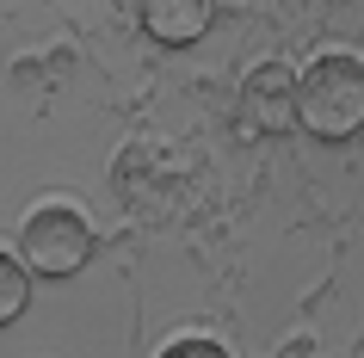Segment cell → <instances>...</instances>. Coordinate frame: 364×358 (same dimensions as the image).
Here are the masks:
<instances>
[{"instance_id":"cell-1","label":"cell","mask_w":364,"mask_h":358,"mask_svg":"<svg viewBox=\"0 0 364 358\" xmlns=\"http://www.w3.org/2000/svg\"><path fill=\"white\" fill-rule=\"evenodd\" d=\"M296 124L321 142H352L364 130V62L327 50L296 75Z\"/></svg>"},{"instance_id":"cell-2","label":"cell","mask_w":364,"mask_h":358,"mask_svg":"<svg viewBox=\"0 0 364 358\" xmlns=\"http://www.w3.org/2000/svg\"><path fill=\"white\" fill-rule=\"evenodd\" d=\"M93 223L68 204H38L19 228V260L31 278H75L93 260Z\"/></svg>"},{"instance_id":"cell-3","label":"cell","mask_w":364,"mask_h":358,"mask_svg":"<svg viewBox=\"0 0 364 358\" xmlns=\"http://www.w3.org/2000/svg\"><path fill=\"white\" fill-rule=\"evenodd\" d=\"M241 117L259 136H278V130L296 124V75H290L284 62H266V68L247 75V87H241Z\"/></svg>"},{"instance_id":"cell-4","label":"cell","mask_w":364,"mask_h":358,"mask_svg":"<svg viewBox=\"0 0 364 358\" xmlns=\"http://www.w3.org/2000/svg\"><path fill=\"white\" fill-rule=\"evenodd\" d=\"M210 19H216L210 0H149L142 6V31L154 43H198L210 31Z\"/></svg>"},{"instance_id":"cell-5","label":"cell","mask_w":364,"mask_h":358,"mask_svg":"<svg viewBox=\"0 0 364 358\" xmlns=\"http://www.w3.org/2000/svg\"><path fill=\"white\" fill-rule=\"evenodd\" d=\"M25 302H31V272H25V260L0 253V327H13L25 315Z\"/></svg>"},{"instance_id":"cell-6","label":"cell","mask_w":364,"mask_h":358,"mask_svg":"<svg viewBox=\"0 0 364 358\" xmlns=\"http://www.w3.org/2000/svg\"><path fill=\"white\" fill-rule=\"evenodd\" d=\"M161 358H229V352H223L216 339H173Z\"/></svg>"}]
</instances>
